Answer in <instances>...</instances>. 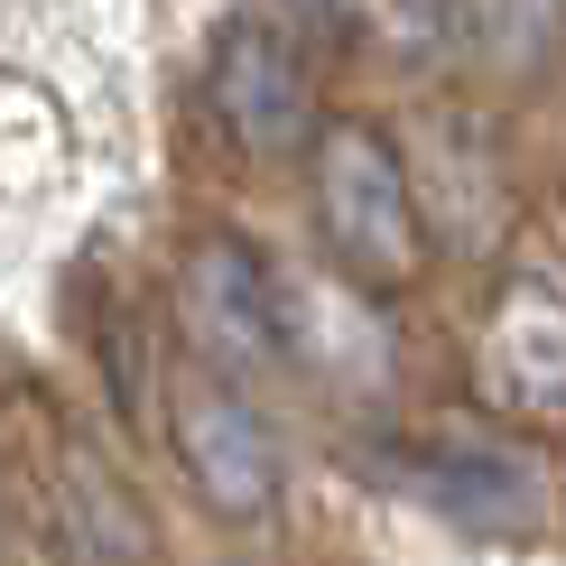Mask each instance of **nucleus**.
<instances>
[{"label":"nucleus","instance_id":"1","mask_svg":"<svg viewBox=\"0 0 566 566\" xmlns=\"http://www.w3.org/2000/svg\"><path fill=\"white\" fill-rule=\"evenodd\" d=\"M316 223L325 251L353 289H409L428 270V214H418V177L371 122H325L316 139Z\"/></svg>","mask_w":566,"mask_h":566},{"label":"nucleus","instance_id":"2","mask_svg":"<svg viewBox=\"0 0 566 566\" xmlns=\"http://www.w3.org/2000/svg\"><path fill=\"white\" fill-rule=\"evenodd\" d=\"M205 103H214L223 139L242 158H279L316 149L325 139V103H316V56L297 46V29H279V19H232L214 38V65H205Z\"/></svg>","mask_w":566,"mask_h":566},{"label":"nucleus","instance_id":"3","mask_svg":"<svg viewBox=\"0 0 566 566\" xmlns=\"http://www.w3.org/2000/svg\"><path fill=\"white\" fill-rule=\"evenodd\" d=\"M168 437H177V464H186V483H196V502L214 521H270L279 511V492H289L279 428L223 371H196V381L168 390Z\"/></svg>","mask_w":566,"mask_h":566},{"label":"nucleus","instance_id":"4","mask_svg":"<svg viewBox=\"0 0 566 566\" xmlns=\"http://www.w3.org/2000/svg\"><path fill=\"white\" fill-rule=\"evenodd\" d=\"M186 344L223 371V381H251V371H279L297 353V316L279 297V279L261 270V251L232 242V232H205L186 251Z\"/></svg>","mask_w":566,"mask_h":566},{"label":"nucleus","instance_id":"5","mask_svg":"<svg viewBox=\"0 0 566 566\" xmlns=\"http://www.w3.org/2000/svg\"><path fill=\"white\" fill-rule=\"evenodd\" d=\"M418 492L446 511L455 530L474 538H530L538 511H548V483H538V455L492 428H437L428 446L409 455Z\"/></svg>","mask_w":566,"mask_h":566},{"label":"nucleus","instance_id":"6","mask_svg":"<svg viewBox=\"0 0 566 566\" xmlns=\"http://www.w3.org/2000/svg\"><path fill=\"white\" fill-rule=\"evenodd\" d=\"M474 390L502 418H566V289L511 279L474 325Z\"/></svg>","mask_w":566,"mask_h":566},{"label":"nucleus","instance_id":"7","mask_svg":"<svg viewBox=\"0 0 566 566\" xmlns=\"http://www.w3.org/2000/svg\"><path fill=\"white\" fill-rule=\"evenodd\" d=\"M56 511H65V548H75V566H149V521H139V502L112 483V464L93 455V446H65Z\"/></svg>","mask_w":566,"mask_h":566},{"label":"nucleus","instance_id":"8","mask_svg":"<svg viewBox=\"0 0 566 566\" xmlns=\"http://www.w3.org/2000/svg\"><path fill=\"white\" fill-rule=\"evenodd\" d=\"M455 10V46H474L502 75H530L566 46V0H446Z\"/></svg>","mask_w":566,"mask_h":566},{"label":"nucleus","instance_id":"9","mask_svg":"<svg viewBox=\"0 0 566 566\" xmlns=\"http://www.w3.org/2000/svg\"><path fill=\"white\" fill-rule=\"evenodd\" d=\"M409 177H428V196H437V223H446V242H464V251H483V242H492V223L474 214V177L492 186V149H483V130H464V122H437L428 139H418Z\"/></svg>","mask_w":566,"mask_h":566},{"label":"nucleus","instance_id":"10","mask_svg":"<svg viewBox=\"0 0 566 566\" xmlns=\"http://www.w3.org/2000/svg\"><path fill=\"white\" fill-rule=\"evenodd\" d=\"M279 10H289L297 29H316V38H353V29H371V0H279Z\"/></svg>","mask_w":566,"mask_h":566}]
</instances>
